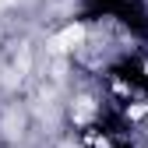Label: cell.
I'll return each instance as SVG.
<instances>
[{"instance_id": "cell-1", "label": "cell", "mask_w": 148, "mask_h": 148, "mask_svg": "<svg viewBox=\"0 0 148 148\" xmlns=\"http://www.w3.org/2000/svg\"><path fill=\"white\" fill-rule=\"evenodd\" d=\"M78 148H131V145H127V138L116 131L113 123H106L99 116V120L85 123L78 131Z\"/></svg>"}]
</instances>
